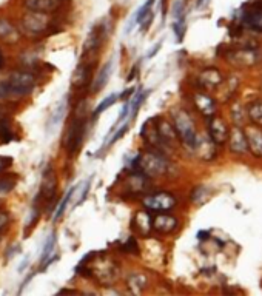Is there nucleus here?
<instances>
[{"label": "nucleus", "instance_id": "obj_1", "mask_svg": "<svg viewBox=\"0 0 262 296\" xmlns=\"http://www.w3.org/2000/svg\"><path fill=\"white\" fill-rule=\"evenodd\" d=\"M173 126L177 133V137L182 140V144L188 148H193L196 144L198 133L195 128V123L190 115L184 110H173Z\"/></svg>", "mask_w": 262, "mask_h": 296}, {"label": "nucleus", "instance_id": "obj_2", "mask_svg": "<svg viewBox=\"0 0 262 296\" xmlns=\"http://www.w3.org/2000/svg\"><path fill=\"white\" fill-rule=\"evenodd\" d=\"M134 168L137 172H141L142 175H145L147 178H156V176H160L167 165H165V161L162 156L156 153H144V154H139L136 159H134Z\"/></svg>", "mask_w": 262, "mask_h": 296}, {"label": "nucleus", "instance_id": "obj_3", "mask_svg": "<svg viewBox=\"0 0 262 296\" xmlns=\"http://www.w3.org/2000/svg\"><path fill=\"white\" fill-rule=\"evenodd\" d=\"M34 85H36V77L31 73H25V71L12 73L3 83L8 94H28L33 91Z\"/></svg>", "mask_w": 262, "mask_h": 296}, {"label": "nucleus", "instance_id": "obj_4", "mask_svg": "<svg viewBox=\"0 0 262 296\" xmlns=\"http://www.w3.org/2000/svg\"><path fill=\"white\" fill-rule=\"evenodd\" d=\"M50 17L47 12H39V11H30L22 17V28L33 36L44 34L50 28Z\"/></svg>", "mask_w": 262, "mask_h": 296}, {"label": "nucleus", "instance_id": "obj_5", "mask_svg": "<svg viewBox=\"0 0 262 296\" xmlns=\"http://www.w3.org/2000/svg\"><path fill=\"white\" fill-rule=\"evenodd\" d=\"M84 134H85V118L80 115H77V118L73 120L71 126L68 128L66 137H65V147L68 150V153H76L84 140Z\"/></svg>", "mask_w": 262, "mask_h": 296}, {"label": "nucleus", "instance_id": "obj_6", "mask_svg": "<svg viewBox=\"0 0 262 296\" xmlns=\"http://www.w3.org/2000/svg\"><path fill=\"white\" fill-rule=\"evenodd\" d=\"M142 204L148 211H159V213H165V211L171 210L176 205V199H174L173 194L160 191V193H155V194H150V196L144 197Z\"/></svg>", "mask_w": 262, "mask_h": 296}, {"label": "nucleus", "instance_id": "obj_7", "mask_svg": "<svg viewBox=\"0 0 262 296\" xmlns=\"http://www.w3.org/2000/svg\"><path fill=\"white\" fill-rule=\"evenodd\" d=\"M87 272H93L91 275H94L101 283L104 284H109L117 278V269L114 267V264H111L109 261H98L91 269H87Z\"/></svg>", "mask_w": 262, "mask_h": 296}, {"label": "nucleus", "instance_id": "obj_8", "mask_svg": "<svg viewBox=\"0 0 262 296\" xmlns=\"http://www.w3.org/2000/svg\"><path fill=\"white\" fill-rule=\"evenodd\" d=\"M242 20L248 28L262 33V0L253 2L247 6V11L242 16Z\"/></svg>", "mask_w": 262, "mask_h": 296}, {"label": "nucleus", "instance_id": "obj_9", "mask_svg": "<svg viewBox=\"0 0 262 296\" xmlns=\"http://www.w3.org/2000/svg\"><path fill=\"white\" fill-rule=\"evenodd\" d=\"M244 131L247 136L248 150L252 151L253 156L262 158V130L259 128V125H248Z\"/></svg>", "mask_w": 262, "mask_h": 296}, {"label": "nucleus", "instance_id": "obj_10", "mask_svg": "<svg viewBox=\"0 0 262 296\" xmlns=\"http://www.w3.org/2000/svg\"><path fill=\"white\" fill-rule=\"evenodd\" d=\"M57 190V178L56 173H54V168L51 165H48L44 172L42 176V185H40V194L44 196V199L50 201L56 194Z\"/></svg>", "mask_w": 262, "mask_h": 296}, {"label": "nucleus", "instance_id": "obj_11", "mask_svg": "<svg viewBox=\"0 0 262 296\" xmlns=\"http://www.w3.org/2000/svg\"><path fill=\"white\" fill-rule=\"evenodd\" d=\"M209 136L214 140L217 145L224 144L228 140V136H230V131L227 128L225 122L217 118V116H213L210 119V123H209Z\"/></svg>", "mask_w": 262, "mask_h": 296}, {"label": "nucleus", "instance_id": "obj_12", "mask_svg": "<svg viewBox=\"0 0 262 296\" xmlns=\"http://www.w3.org/2000/svg\"><path fill=\"white\" fill-rule=\"evenodd\" d=\"M216 142L211 137H205V136H198L196 144L193 147V150H196L198 156L202 161H213L216 156Z\"/></svg>", "mask_w": 262, "mask_h": 296}, {"label": "nucleus", "instance_id": "obj_13", "mask_svg": "<svg viewBox=\"0 0 262 296\" xmlns=\"http://www.w3.org/2000/svg\"><path fill=\"white\" fill-rule=\"evenodd\" d=\"M228 144H230V148L238 154H244L248 151V142H247L245 131L242 128H239V126H234V128L230 131Z\"/></svg>", "mask_w": 262, "mask_h": 296}, {"label": "nucleus", "instance_id": "obj_14", "mask_svg": "<svg viewBox=\"0 0 262 296\" xmlns=\"http://www.w3.org/2000/svg\"><path fill=\"white\" fill-rule=\"evenodd\" d=\"M66 110H68V99L65 96V97L60 99V101L56 104V107H54L52 111H51L48 122H47V130L48 131H52L54 128H57V125L63 120V118L66 115Z\"/></svg>", "mask_w": 262, "mask_h": 296}, {"label": "nucleus", "instance_id": "obj_15", "mask_svg": "<svg viewBox=\"0 0 262 296\" xmlns=\"http://www.w3.org/2000/svg\"><path fill=\"white\" fill-rule=\"evenodd\" d=\"M222 82H224V77L220 74L219 69H216V68L205 69V71H202L199 76V83L202 85V88H207V90L217 88Z\"/></svg>", "mask_w": 262, "mask_h": 296}, {"label": "nucleus", "instance_id": "obj_16", "mask_svg": "<svg viewBox=\"0 0 262 296\" xmlns=\"http://www.w3.org/2000/svg\"><path fill=\"white\" fill-rule=\"evenodd\" d=\"M176 227H177V221L170 215L160 213L156 218H153V229L157 233L167 235V233H171Z\"/></svg>", "mask_w": 262, "mask_h": 296}, {"label": "nucleus", "instance_id": "obj_17", "mask_svg": "<svg viewBox=\"0 0 262 296\" xmlns=\"http://www.w3.org/2000/svg\"><path fill=\"white\" fill-rule=\"evenodd\" d=\"M19 39L20 34L16 30V26L5 19H0V40L5 44H17Z\"/></svg>", "mask_w": 262, "mask_h": 296}, {"label": "nucleus", "instance_id": "obj_18", "mask_svg": "<svg viewBox=\"0 0 262 296\" xmlns=\"http://www.w3.org/2000/svg\"><path fill=\"white\" fill-rule=\"evenodd\" d=\"M23 5L30 11H39V12H52L57 9L59 0H23Z\"/></svg>", "mask_w": 262, "mask_h": 296}, {"label": "nucleus", "instance_id": "obj_19", "mask_svg": "<svg viewBox=\"0 0 262 296\" xmlns=\"http://www.w3.org/2000/svg\"><path fill=\"white\" fill-rule=\"evenodd\" d=\"M134 227L137 230V233H141L144 236L148 235V232L153 229V218L148 213V211H141L137 213L134 218Z\"/></svg>", "mask_w": 262, "mask_h": 296}, {"label": "nucleus", "instance_id": "obj_20", "mask_svg": "<svg viewBox=\"0 0 262 296\" xmlns=\"http://www.w3.org/2000/svg\"><path fill=\"white\" fill-rule=\"evenodd\" d=\"M157 133H159V137L162 140V144H165V145H168V144L174 142L176 139H179L177 133L174 130V126L171 123H168V122H165V120L157 123Z\"/></svg>", "mask_w": 262, "mask_h": 296}, {"label": "nucleus", "instance_id": "obj_21", "mask_svg": "<svg viewBox=\"0 0 262 296\" xmlns=\"http://www.w3.org/2000/svg\"><path fill=\"white\" fill-rule=\"evenodd\" d=\"M102 36H104V25H96L91 28V31L88 34V39L85 42V53H90V51H94L101 45V40H102Z\"/></svg>", "mask_w": 262, "mask_h": 296}, {"label": "nucleus", "instance_id": "obj_22", "mask_svg": "<svg viewBox=\"0 0 262 296\" xmlns=\"http://www.w3.org/2000/svg\"><path fill=\"white\" fill-rule=\"evenodd\" d=\"M195 104L198 107V110L202 113V115L205 116H211L214 110H216V104L214 101L210 97V96H207V94H196L195 96Z\"/></svg>", "mask_w": 262, "mask_h": 296}, {"label": "nucleus", "instance_id": "obj_23", "mask_svg": "<svg viewBox=\"0 0 262 296\" xmlns=\"http://www.w3.org/2000/svg\"><path fill=\"white\" fill-rule=\"evenodd\" d=\"M54 245H56V233H51L47 239V242L44 245V250H42V256H40V264H42V269L47 267L52 262V261H56L57 256H52L51 258V253L54 250Z\"/></svg>", "mask_w": 262, "mask_h": 296}, {"label": "nucleus", "instance_id": "obj_24", "mask_svg": "<svg viewBox=\"0 0 262 296\" xmlns=\"http://www.w3.org/2000/svg\"><path fill=\"white\" fill-rule=\"evenodd\" d=\"M111 71H113V60H109L102 69L101 73L98 74V77L94 79V83H93V93H98L101 91L105 85L106 82L109 80V76H111Z\"/></svg>", "mask_w": 262, "mask_h": 296}, {"label": "nucleus", "instance_id": "obj_25", "mask_svg": "<svg viewBox=\"0 0 262 296\" xmlns=\"http://www.w3.org/2000/svg\"><path fill=\"white\" fill-rule=\"evenodd\" d=\"M88 77H90V66L84 65V63H80L77 68H76V71L71 77V83H73V87L76 88H80V87H85L87 85V82H88Z\"/></svg>", "mask_w": 262, "mask_h": 296}, {"label": "nucleus", "instance_id": "obj_26", "mask_svg": "<svg viewBox=\"0 0 262 296\" xmlns=\"http://www.w3.org/2000/svg\"><path fill=\"white\" fill-rule=\"evenodd\" d=\"M247 116L252 119L253 123L262 126V99H256L247 105Z\"/></svg>", "mask_w": 262, "mask_h": 296}, {"label": "nucleus", "instance_id": "obj_27", "mask_svg": "<svg viewBox=\"0 0 262 296\" xmlns=\"http://www.w3.org/2000/svg\"><path fill=\"white\" fill-rule=\"evenodd\" d=\"M127 185L133 193H141L147 188V176L142 175L141 172H137V173H134L128 178Z\"/></svg>", "mask_w": 262, "mask_h": 296}, {"label": "nucleus", "instance_id": "obj_28", "mask_svg": "<svg viewBox=\"0 0 262 296\" xmlns=\"http://www.w3.org/2000/svg\"><path fill=\"white\" fill-rule=\"evenodd\" d=\"M128 287L133 293H141L147 287V278L141 273H133L128 278Z\"/></svg>", "mask_w": 262, "mask_h": 296}, {"label": "nucleus", "instance_id": "obj_29", "mask_svg": "<svg viewBox=\"0 0 262 296\" xmlns=\"http://www.w3.org/2000/svg\"><path fill=\"white\" fill-rule=\"evenodd\" d=\"M234 60L242 62L244 65H252L256 62V54L250 50H242L234 53Z\"/></svg>", "mask_w": 262, "mask_h": 296}, {"label": "nucleus", "instance_id": "obj_30", "mask_svg": "<svg viewBox=\"0 0 262 296\" xmlns=\"http://www.w3.org/2000/svg\"><path fill=\"white\" fill-rule=\"evenodd\" d=\"M117 99H119V96L117 94H109V96H106L104 101L96 107V110H94V116H99L101 113H104L106 108H109L111 105H114L116 102H117Z\"/></svg>", "mask_w": 262, "mask_h": 296}, {"label": "nucleus", "instance_id": "obj_31", "mask_svg": "<svg viewBox=\"0 0 262 296\" xmlns=\"http://www.w3.org/2000/svg\"><path fill=\"white\" fill-rule=\"evenodd\" d=\"M74 191H76V187H73L70 191H68V193L63 196V199L60 201V204H59V207H57V210H56V213H54V221H57V219L63 215V211H65V208H66V204L71 201V197H73Z\"/></svg>", "mask_w": 262, "mask_h": 296}, {"label": "nucleus", "instance_id": "obj_32", "mask_svg": "<svg viewBox=\"0 0 262 296\" xmlns=\"http://www.w3.org/2000/svg\"><path fill=\"white\" fill-rule=\"evenodd\" d=\"M209 196H210L209 188H205V187H198V188L195 190V193H193V202L202 205L204 202L209 201Z\"/></svg>", "mask_w": 262, "mask_h": 296}, {"label": "nucleus", "instance_id": "obj_33", "mask_svg": "<svg viewBox=\"0 0 262 296\" xmlns=\"http://www.w3.org/2000/svg\"><path fill=\"white\" fill-rule=\"evenodd\" d=\"M185 22H184V19H177L174 23H173V31L176 33V37H177V40L181 42L182 39H184V34H185Z\"/></svg>", "mask_w": 262, "mask_h": 296}, {"label": "nucleus", "instance_id": "obj_34", "mask_svg": "<svg viewBox=\"0 0 262 296\" xmlns=\"http://www.w3.org/2000/svg\"><path fill=\"white\" fill-rule=\"evenodd\" d=\"M11 136L12 134H11V130H9L6 120L0 119V140H2V142H9Z\"/></svg>", "mask_w": 262, "mask_h": 296}, {"label": "nucleus", "instance_id": "obj_35", "mask_svg": "<svg viewBox=\"0 0 262 296\" xmlns=\"http://www.w3.org/2000/svg\"><path fill=\"white\" fill-rule=\"evenodd\" d=\"M184 11H185V5H184V0H176V3L173 6V16L174 19H184Z\"/></svg>", "mask_w": 262, "mask_h": 296}, {"label": "nucleus", "instance_id": "obj_36", "mask_svg": "<svg viewBox=\"0 0 262 296\" xmlns=\"http://www.w3.org/2000/svg\"><path fill=\"white\" fill-rule=\"evenodd\" d=\"M12 188H14V180L0 178V193H6V191H9Z\"/></svg>", "mask_w": 262, "mask_h": 296}, {"label": "nucleus", "instance_id": "obj_37", "mask_svg": "<svg viewBox=\"0 0 262 296\" xmlns=\"http://www.w3.org/2000/svg\"><path fill=\"white\" fill-rule=\"evenodd\" d=\"M128 128H130V123H128V122H125V125H122L120 128L116 131V134L111 137V140H109V144H114V142H117V140H119V139H120L123 134H125V133L128 131Z\"/></svg>", "mask_w": 262, "mask_h": 296}, {"label": "nucleus", "instance_id": "obj_38", "mask_svg": "<svg viewBox=\"0 0 262 296\" xmlns=\"http://www.w3.org/2000/svg\"><path fill=\"white\" fill-rule=\"evenodd\" d=\"M90 185H91V179H88L85 184H84V190L80 191V194H79V199L76 201V205H79V204H82L85 201V197H87V194H88V191H90Z\"/></svg>", "mask_w": 262, "mask_h": 296}, {"label": "nucleus", "instance_id": "obj_39", "mask_svg": "<svg viewBox=\"0 0 262 296\" xmlns=\"http://www.w3.org/2000/svg\"><path fill=\"white\" fill-rule=\"evenodd\" d=\"M8 224H9V215L5 213V211H0V230L5 229Z\"/></svg>", "mask_w": 262, "mask_h": 296}, {"label": "nucleus", "instance_id": "obj_40", "mask_svg": "<svg viewBox=\"0 0 262 296\" xmlns=\"http://www.w3.org/2000/svg\"><path fill=\"white\" fill-rule=\"evenodd\" d=\"M11 158H6V156H0V172L6 170V168L11 165Z\"/></svg>", "mask_w": 262, "mask_h": 296}, {"label": "nucleus", "instance_id": "obj_41", "mask_svg": "<svg viewBox=\"0 0 262 296\" xmlns=\"http://www.w3.org/2000/svg\"><path fill=\"white\" fill-rule=\"evenodd\" d=\"M136 247H137L136 241H134L133 237H130V239H128V242L125 244V250H127V251H137V248H136Z\"/></svg>", "mask_w": 262, "mask_h": 296}, {"label": "nucleus", "instance_id": "obj_42", "mask_svg": "<svg viewBox=\"0 0 262 296\" xmlns=\"http://www.w3.org/2000/svg\"><path fill=\"white\" fill-rule=\"evenodd\" d=\"M17 251H20V247L19 245H12L9 248V251H6V259H12V256H14Z\"/></svg>", "mask_w": 262, "mask_h": 296}, {"label": "nucleus", "instance_id": "obj_43", "mask_svg": "<svg viewBox=\"0 0 262 296\" xmlns=\"http://www.w3.org/2000/svg\"><path fill=\"white\" fill-rule=\"evenodd\" d=\"M160 47H162V40H160V42H157V44H156V45H155L153 48H151V51H148V54H147L148 58H153V56H156Z\"/></svg>", "mask_w": 262, "mask_h": 296}, {"label": "nucleus", "instance_id": "obj_44", "mask_svg": "<svg viewBox=\"0 0 262 296\" xmlns=\"http://www.w3.org/2000/svg\"><path fill=\"white\" fill-rule=\"evenodd\" d=\"M26 265H28V258H25V259H23L22 265L19 267V272H23V270H25V267H26Z\"/></svg>", "mask_w": 262, "mask_h": 296}, {"label": "nucleus", "instance_id": "obj_45", "mask_svg": "<svg viewBox=\"0 0 262 296\" xmlns=\"http://www.w3.org/2000/svg\"><path fill=\"white\" fill-rule=\"evenodd\" d=\"M3 96H8V91L3 85H0V97H3Z\"/></svg>", "mask_w": 262, "mask_h": 296}, {"label": "nucleus", "instance_id": "obj_46", "mask_svg": "<svg viewBox=\"0 0 262 296\" xmlns=\"http://www.w3.org/2000/svg\"><path fill=\"white\" fill-rule=\"evenodd\" d=\"M3 65H5V58H3L2 51H0V68H3Z\"/></svg>", "mask_w": 262, "mask_h": 296}, {"label": "nucleus", "instance_id": "obj_47", "mask_svg": "<svg viewBox=\"0 0 262 296\" xmlns=\"http://www.w3.org/2000/svg\"><path fill=\"white\" fill-rule=\"evenodd\" d=\"M207 3V0H198V6H204Z\"/></svg>", "mask_w": 262, "mask_h": 296}, {"label": "nucleus", "instance_id": "obj_48", "mask_svg": "<svg viewBox=\"0 0 262 296\" xmlns=\"http://www.w3.org/2000/svg\"><path fill=\"white\" fill-rule=\"evenodd\" d=\"M2 207H3V201H2V199H0V208H2Z\"/></svg>", "mask_w": 262, "mask_h": 296}, {"label": "nucleus", "instance_id": "obj_49", "mask_svg": "<svg viewBox=\"0 0 262 296\" xmlns=\"http://www.w3.org/2000/svg\"><path fill=\"white\" fill-rule=\"evenodd\" d=\"M0 241H2V235H0Z\"/></svg>", "mask_w": 262, "mask_h": 296}, {"label": "nucleus", "instance_id": "obj_50", "mask_svg": "<svg viewBox=\"0 0 262 296\" xmlns=\"http://www.w3.org/2000/svg\"><path fill=\"white\" fill-rule=\"evenodd\" d=\"M0 119H2V116H0Z\"/></svg>", "mask_w": 262, "mask_h": 296}]
</instances>
